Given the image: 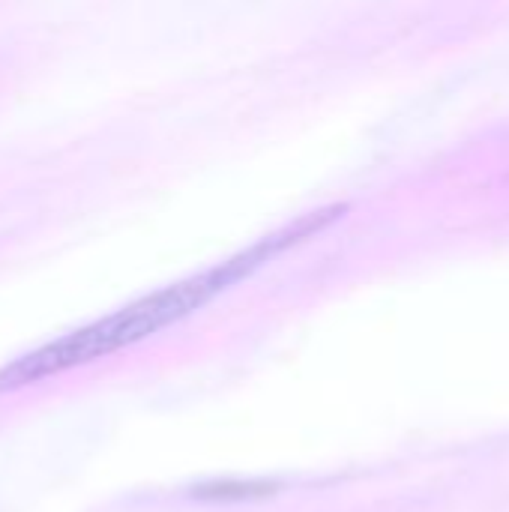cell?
Returning a JSON list of instances; mask_svg holds the SVG:
<instances>
[{
    "mask_svg": "<svg viewBox=\"0 0 509 512\" xmlns=\"http://www.w3.org/2000/svg\"><path fill=\"white\" fill-rule=\"evenodd\" d=\"M351 213L348 204H327L318 207L312 213L297 216L294 222L270 231L267 237L255 240L252 246H246L243 252L225 258L222 264H213L195 276H186L168 288H159L87 327H78L42 348L27 351L24 357L12 360L9 366L0 369V393H12V390H24L36 381H45L51 375L78 369L84 363H93L99 357L117 354L129 345H138L162 330H168L171 324L195 315L198 309L210 306L216 297H222L225 291H231L234 285L246 282L252 273H258L261 267H267L270 261H276L279 255H285L288 249L318 237L321 231H327L330 225L342 222Z\"/></svg>",
    "mask_w": 509,
    "mask_h": 512,
    "instance_id": "obj_1",
    "label": "cell"
},
{
    "mask_svg": "<svg viewBox=\"0 0 509 512\" xmlns=\"http://www.w3.org/2000/svg\"><path fill=\"white\" fill-rule=\"evenodd\" d=\"M267 492H270V486H264V483H219V486H204L195 495L213 498V501H243V498H261Z\"/></svg>",
    "mask_w": 509,
    "mask_h": 512,
    "instance_id": "obj_2",
    "label": "cell"
}]
</instances>
